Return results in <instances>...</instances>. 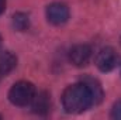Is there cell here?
<instances>
[{
  "label": "cell",
  "instance_id": "6da1fadb",
  "mask_svg": "<svg viewBox=\"0 0 121 120\" xmlns=\"http://www.w3.org/2000/svg\"><path fill=\"white\" fill-rule=\"evenodd\" d=\"M62 106L65 112L72 115H79L94 106L93 97L87 86L80 81L78 83L69 85L62 93Z\"/></svg>",
  "mask_w": 121,
  "mask_h": 120
},
{
  "label": "cell",
  "instance_id": "7a4b0ae2",
  "mask_svg": "<svg viewBox=\"0 0 121 120\" xmlns=\"http://www.w3.org/2000/svg\"><path fill=\"white\" fill-rule=\"evenodd\" d=\"M35 86L27 82V81H18L16 82L10 90H9V100L14 105V106H20V107H24V106H28L35 95Z\"/></svg>",
  "mask_w": 121,
  "mask_h": 120
},
{
  "label": "cell",
  "instance_id": "3957f363",
  "mask_svg": "<svg viewBox=\"0 0 121 120\" xmlns=\"http://www.w3.org/2000/svg\"><path fill=\"white\" fill-rule=\"evenodd\" d=\"M117 62H118V55H117L116 50L111 48V47L101 48L96 54V58H94L96 66L101 72H110V71H113L117 66Z\"/></svg>",
  "mask_w": 121,
  "mask_h": 120
},
{
  "label": "cell",
  "instance_id": "277c9868",
  "mask_svg": "<svg viewBox=\"0 0 121 120\" xmlns=\"http://www.w3.org/2000/svg\"><path fill=\"white\" fill-rule=\"evenodd\" d=\"M47 20L54 26H62L69 20V7L65 3L55 1L51 3L45 10Z\"/></svg>",
  "mask_w": 121,
  "mask_h": 120
},
{
  "label": "cell",
  "instance_id": "5b68a950",
  "mask_svg": "<svg viewBox=\"0 0 121 120\" xmlns=\"http://www.w3.org/2000/svg\"><path fill=\"white\" fill-rule=\"evenodd\" d=\"M68 55H69L70 64H73L75 66H85L91 60L93 51H91L90 45H87V44H78L69 50Z\"/></svg>",
  "mask_w": 121,
  "mask_h": 120
},
{
  "label": "cell",
  "instance_id": "8992f818",
  "mask_svg": "<svg viewBox=\"0 0 121 120\" xmlns=\"http://www.w3.org/2000/svg\"><path fill=\"white\" fill-rule=\"evenodd\" d=\"M31 109L35 115L39 116H45L49 109H51V96L47 90H41V92H35L32 100H31Z\"/></svg>",
  "mask_w": 121,
  "mask_h": 120
},
{
  "label": "cell",
  "instance_id": "52a82bcc",
  "mask_svg": "<svg viewBox=\"0 0 121 120\" xmlns=\"http://www.w3.org/2000/svg\"><path fill=\"white\" fill-rule=\"evenodd\" d=\"M80 81L87 86V89H89V92H90L91 97H93V103H94V105L101 103V100H103V97H104V92H103V86H101V83H100L96 78L89 76V75L83 76Z\"/></svg>",
  "mask_w": 121,
  "mask_h": 120
},
{
  "label": "cell",
  "instance_id": "ba28073f",
  "mask_svg": "<svg viewBox=\"0 0 121 120\" xmlns=\"http://www.w3.org/2000/svg\"><path fill=\"white\" fill-rule=\"evenodd\" d=\"M17 65V58L10 51H0V75H9Z\"/></svg>",
  "mask_w": 121,
  "mask_h": 120
},
{
  "label": "cell",
  "instance_id": "9c48e42d",
  "mask_svg": "<svg viewBox=\"0 0 121 120\" xmlns=\"http://www.w3.org/2000/svg\"><path fill=\"white\" fill-rule=\"evenodd\" d=\"M13 26L18 31H26L30 27V17L26 13H16L13 16Z\"/></svg>",
  "mask_w": 121,
  "mask_h": 120
},
{
  "label": "cell",
  "instance_id": "30bf717a",
  "mask_svg": "<svg viewBox=\"0 0 121 120\" xmlns=\"http://www.w3.org/2000/svg\"><path fill=\"white\" fill-rule=\"evenodd\" d=\"M111 119H116V120H121V100L116 102L111 107V113H110Z\"/></svg>",
  "mask_w": 121,
  "mask_h": 120
},
{
  "label": "cell",
  "instance_id": "8fae6325",
  "mask_svg": "<svg viewBox=\"0 0 121 120\" xmlns=\"http://www.w3.org/2000/svg\"><path fill=\"white\" fill-rule=\"evenodd\" d=\"M4 9H6V0H0V16L3 14Z\"/></svg>",
  "mask_w": 121,
  "mask_h": 120
},
{
  "label": "cell",
  "instance_id": "7c38bea8",
  "mask_svg": "<svg viewBox=\"0 0 121 120\" xmlns=\"http://www.w3.org/2000/svg\"><path fill=\"white\" fill-rule=\"evenodd\" d=\"M0 47H1V35H0Z\"/></svg>",
  "mask_w": 121,
  "mask_h": 120
},
{
  "label": "cell",
  "instance_id": "4fadbf2b",
  "mask_svg": "<svg viewBox=\"0 0 121 120\" xmlns=\"http://www.w3.org/2000/svg\"><path fill=\"white\" fill-rule=\"evenodd\" d=\"M120 44H121V37H120Z\"/></svg>",
  "mask_w": 121,
  "mask_h": 120
},
{
  "label": "cell",
  "instance_id": "5bb4252c",
  "mask_svg": "<svg viewBox=\"0 0 121 120\" xmlns=\"http://www.w3.org/2000/svg\"><path fill=\"white\" fill-rule=\"evenodd\" d=\"M0 119H1V115H0Z\"/></svg>",
  "mask_w": 121,
  "mask_h": 120
},
{
  "label": "cell",
  "instance_id": "9a60e30c",
  "mask_svg": "<svg viewBox=\"0 0 121 120\" xmlns=\"http://www.w3.org/2000/svg\"><path fill=\"white\" fill-rule=\"evenodd\" d=\"M0 78H1V75H0Z\"/></svg>",
  "mask_w": 121,
  "mask_h": 120
}]
</instances>
